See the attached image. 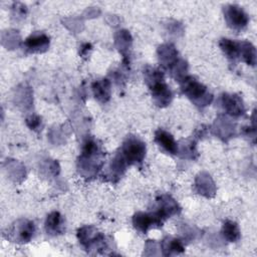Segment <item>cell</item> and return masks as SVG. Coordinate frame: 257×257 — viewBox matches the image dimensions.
<instances>
[{
  "mask_svg": "<svg viewBox=\"0 0 257 257\" xmlns=\"http://www.w3.org/2000/svg\"><path fill=\"white\" fill-rule=\"evenodd\" d=\"M101 165V152L97 143L89 138L83 143L82 153L78 160V171L85 177L97 173Z\"/></svg>",
  "mask_w": 257,
  "mask_h": 257,
  "instance_id": "1",
  "label": "cell"
},
{
  "mask_svg": "<svg viewBox=\"0 0 257 257\" xmlns=\"http://www.w3.org/2000/svg\"><path fill=\"white\" fill-rule=\"evenodd\" d=\"M144 76L156 103L160 106L169 104L172 99V91L164 81L163 73L154 67L148 66L144 71Z\"/></svg>",
  "mask_w": 257,
  "mask_h": 257,
  "instance_id": "2",
  "label": "cell"
},
{
  "mask_svg": "<svg viewBox=\"0 0 257 257\" xmlns=\"http://www.w3.org/2000/svg\"><path fill=\"white\" fill-rule=\"evenodd\" d=\"M182 82V90L183 92L198 106H206L208 105L212 99V94L208 91L207 87L200 83L192 76L184 77Z\"/></svg>",
  "mask_w": 257,
  "mask_h": 257,
  "instance_id": "3",
  "label": "cell"
},
{
  "mask_svg": "<svg viewBox=\"0 0 257 257\" xmlns=\"http://www.w3.org/2000/svg\"><path fill=\"white\" fill-rule=\"evenodd\" d=\"M127 165L142 163L146 155V146L135 137H130L123 143L118 153Z\"/></svg>",
  "mask_w": 257,
  "mask_h": 257,
  "instance_id": "4",
  "label": "cell"
},
{
  "mask_svg": "<svg viewBox=\"0 0 257 257\" xmlns=\"http://www.w3.org/2000/svg\"><path fill=\"white\" fill-rule=\"evenodd\" d=\"M224 15L227 24L235 30H241L248 23V16L245 11L237 5H228L224 9Z\"/></svg>",
  "mask_w": 257,
  "mask_h": 257,
  "instance_id": "5",
  "label": "cell"
},
{
  "mask_svg": "<svg viewBox=\"0 0 257 257\" xmlns=\"http://www.w3.org/2000/svg\"><path fill=\"white\" fill-rule=\"evenodd\" d=\"M77 237L79 242L87 249H99L103 246L104 237L102 234L98 233L92 227H82L78 230Z\"/></svg>",
  "mask_w": 257,
  "mask_h": 257,
  "instance_id": "6",
  "label": "cell"
},
{
  "mask_svg": "<svg viewBox=\"0 0 257 257\" xmlns=\"http://www.w3.org/2000/svg\"><path fill=\"white\" fill-rule=\"evenodd\" d=\"M164 218L156 211L155 213H137L133 218V224L136 229L146 233L153 226H162Z\"/></svg>",
  "mask_w": 257,
  "mask_h": 257,
  "instance_id": "7",
  "label": "cell"
},
{
  "mask_svg": "<svg viewBox=\"0 0 257 257\" xmlns=\"http://www.w3.org/2000/svg\"><path fill=\"white\" fill-rule=\"evenodd\" d=\"M221 103L227 113L233 116H239L244 113L243 102L241 98L236 94H223L221 96Z\"/></svg>",
  "mask_w": 257,
  "mask_h": 257,
  "instance_id": "8",
  "label": "cell"
},
{
  "mask_svg": "<svg viewBox=\"0 0 257 257\" xmlns=\"http://www.w3.org/2000/svg\"><path fill=\"white\" fill-rule=\"evenodd\" d=\"M34 233V224L27 220H21L13 226L11 235L18 242H28Z\"/></svg>",
  "mask_w": 257,
  "mask_h": 257,
  "instance_id": "9",
  "label": "cell"
},
{
  "mask_svg": "<svg viewBox=\"0 0 257 257\" xmlns=\"http://www.w3.org/2000/svg\"><path fill=\"white\" fill-rule=\"evenodd\" d=\"M24 45L30 52H42L48 47L49 38L44 33H33L25 40Z\"/></svg>",
  "mask_w": 257,
  "mask_h": 257,
  "instance_id": "10",
  "label": "cell"
},
{
  "mask_svg": "<svg viewBox=\"0 0 257 257\" xmlns=\"http://www.w3.org/2000/svg\"><path fill=\"white\" fill-rule=\"evenodd\" d=\"M156 143L166 152L174 155L178 153V145L173 136L164 130H158L155 134Z\"/></svg>",
  "mask_w": 257,
  "mask_h": 257,
  "instance_id": "11",
  "label": "cell"
},
{
  "mask_svg": "<svg viewBox=\"0 0 257 257\" xmlns=\"http://www.w3.org/2000/svg\"><path fill=\"white\" fill-rule=\"evenodd\" d=\"M159 210L157 211L164 219L168 218L171 215L176 214L179 211L177 202L168 195H162L158 198Z\"/></svg>",
  "mask_w": 257,
  "mask_h": 257,
  "instance_id": "12",
  "label": "cell"
},
{
  "mask_svg": "<svg viewBox=\"0 0 257 257\" xmlns=\"http://www.w3.org/2000/svg\"><path fill=\"white\" fill-rule=\"evenodd\" d=\"M46 232L50 235L61 234L64 230V221L58 212L50 213L45 221Z\"/></svg>",
  "mask_w": 257,
  "mask_h": 257,
  "instance_id": "13",
  "label": "cell"
},
{
  "mask_svg": "<svg viewBox=\"0 0 257 257\" xmlns=\"http://www.w3.org/2000/svg\"><path fill=\"white\" fill-rule=\"evenodd\" d=\"M92 90L95 98L100 102H105L110 96V85L107 79L96 80L92 84Z\"/></svg>",
  "mask_w": 257,
  "mask_h": 257,
  "instance_id": "14",
  "label": "cell"
},
{
  "mask_svg": "<svg viewBox=\"0 0 257 257\" xmlns=\"http://www.w3.org/2000/svg\"><path fill=\"white\" fill-rule=\"evenodd\" d=\"M177 55L178 52L172 44H165L159 47L160 61L163 62L164 65L171 67L173 64H175L178 61Z\"/></svg>",
  "mask_w": 257,
  "mask_h": 257,
  "instance_id": "15",
  "label": "cell"
},
{
  "mask_svg": "<svg viewBox=\"0 0 257 257\" xmlns=\"http://www.w3.org/2000/svg\"><path fill=\"white\" fill-rule=\"evenodd\" d=\"M220 47L228 58L235 60L240 57V42H235L231 39L223 38L220 41Z\"/></svg>",
  "mask_w": 257,
  "mask_h": 257,
  "instance_id": "16",
  "label": "cell"
},
{
  "mask_svg": "<svg viewBox=\"0 0 257 257\" xmlns=\"http://www.w3.org/2000/svg\"><path fill=\"white\" fill-rule=\"evenodd\" d=\"M240 57L250 65H255L256 52L255 47L247 41L240 42Z\"/></svg>",
  "mask_w": 257,
  "mask_h": 257,
  "instance_id": "17",
  "label": "cell"
},
{
  "mask_svg": "<svg viewBox=\"0 0 257 257\" xmlns=\"http://www.w3.org/2000/svg\"><path fill=\"white\" fill-rule=\"evenodd\" d=\"M163 250L165 255L178 254L184 251V246L180 240L175 238H167L163 241Z\"/></svg>",
  "mask_w": 257,
  "mask_h": 257,
  "instance_id": "18",
  "label": "cell"
},
{
  "mask_svg": "<svg viewBox=\"0 0 257 257\" xmlns=\"http://www.w3.org/2000/svg\"><path fill=\"white\" fill-rule=\"evenodd\" d=\"M222 233L224 237L230 242H236L240 239V231L235 222L226 221L223 225Z\"/></svg>",
  "mask_w": 257,
  "mask_h": 257,
  "instance_id": "19",
  "label": "cell"
},
{
  "mask_svg": "<svg viewBox=\"0 0 257 257\" xmlns=\"http://www.w3.org/2000/svg\"><path fill=\"white\" fill-rule=\"evenodd\" d=\"M197 188L198 191L200 192V194L205 195L207 197H210L211 194H214V184L210 179V176H206V178L203 177V174L201 176H199V178L197 179Z\"/></svg>",
  "mask_w": 257,
  "mask_h": 257,
  "instance_id": "20",
  "label": "cell"
}]
</instances>
